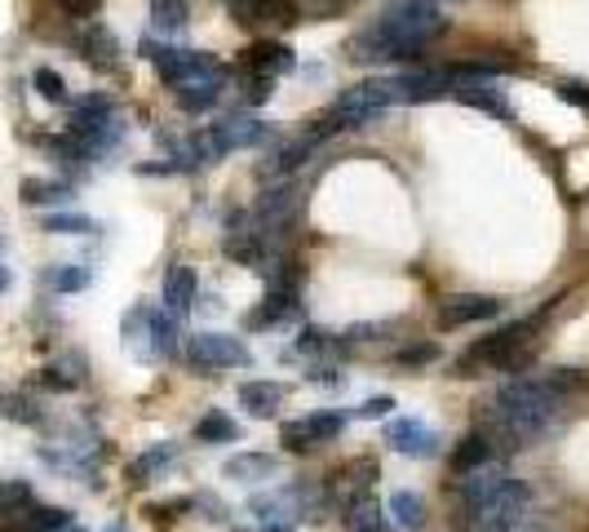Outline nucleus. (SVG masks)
Listing matches in <instances>:
<instances>
[{
    "label": "nucleus",
    "mask_w": 589,
    "mask_h": 532,
    "mask_svg": "<svg viewBox=\"0 0 589 532\" xmlns=\"http://www.w3.org/2000/svg\"><path fill=\"white\" fill-rule=\"evenodd\" d=\"M191 302H196V271L191 267H173L164 275V311L182 315V311H191Z\"/></svg>",
    "instance_id": "19"
},
{
    "label": "nucleus",
    "mask_w": 589,
    "mask_h": 532,
    "mask_svg": "<svg viewBox=\"0 0 589 532\" xmlns=\"http://www.w3.org/2000/svg\"><path fill=\"white\" fill-rule=\"evenodd\" d=\"M67 133H71L76 142H84L89 155L102 151V147H111V142L120 138V120H116V111H111V98H102V93L80 98L76 111H71V120H67Z\"/></svg>",
    "instance_id": "7"
},
{
    "label": "nucleus",
    "mask_w": 589,
    "mask_h": 532,
    "mask_svg": "<svg viewBox=\"0 0 589 532\" xmlns=\"http://www.w3.org/2000/svg\"><path fill=\"white\" fill-rule=\"evenodd\" d=\"M98 4H102V0H62V9H67L71 18H93Z\"/></svg>",
    "instance_id": "48"
},
{
    "label": "nucleus",
    "mask_w": 589,
    "mask_h": 532,
    "mask_svg": "<svg viewBox=\"0 0 589 532\" xmlns=\"http://www.w3.org/2000/svg\"><path fill=\"white\" fill-rule=\"evenodd\" d=\"M306 426H310L315 444H328V440H337V435H341L346 418H341V413H315V418H306Z\"/></svg>",
    "instance_id": "37"
},
{
    "label": "nucleus",
    "mask_w": 589,
    "mask_h": 532,
    "mask_svg": "<svg viewBox=\"0 0 589 532\" xmlns=\"http://www.w3.org/2000/svg\"><path fill=\"white\" fill-rule=\"evenodd\" d=\"M390 409H395V400H390V395H377V400H363L355 413H359V418H386Z\"/></svg>",
    "instance_id": "46"
},
{
    "label": "nucleus",
    "mask_w": 589,
    "mask_h": 532,
    "mask_svg": "<svg viewBox=\"0 0 589 532\" xmlns=\"http://www.w3.org/2000/svg\"><path fill=\"white\" fill-rule=\"evenodd\" d=\"M310 147H315V142H310L306 133H301V138H293V142H284V147H280V151L267 160V173H289V169H297V164L310 155Z\"/></svg>",
    "instance_id": "29"
},
{
    "label": "nucleus",
    "mask_w": 589,
    "mask_h": 532,
    "mask_svg": "<svg viewBox=\"0 0 589 532\" xmlns=\"http://www.w3.org/2000/svg\"><path fill=\"white\" fill-rule=\"evenodd\" d=\"M240 404H244L253 418H271V413L284 404V387H280V382H244V387H240Z\"/></svg>",
    "instance_id": "20"
},
{
    "label": "nucleus",
    "mask_w": 589,
    "mask_h": 532,
    "mask_svg": "<svg viewBox=\"0 0 589 532\" xmlns=\"http://www.w3.org/2000/svg\"><path fill=\"white\" fill-rule=\"evenodd\" d=\"M27 502H31V489L22 480H0V520L18 515Z\"/></svg>",
    "instance_id": "30"
},
{
    "label": "nucleus",
    "mask_w": 589,
    "mask_h": 532,
    "mask_svg": "<svg viewBox=\"0 0 589 532\" xmlns=\"http://www.w3.org/2000/svg\"><path fill=\"white\" fill-rule=\"evenodd\" d=\"M297 18H301V9H297V4H289V0H267V4H262V22L293 27Z\"/></svg>",
    "instance_id": "39"
},
{
    "label": "nucleus",
    "mask_w": 589,
    "mask_h": 532,
    "mask_svg": "<svg viewBox=\"0 0 589 532\" xmlns=\"http://www.w3.org/2000/svg\"><path fill=\"white\" fill-rule=\"evenodd\" d=\"M563 298H550L537 315H528V320H515V324H506V329H497V333H488L483 342H475L461 360H457V378H479L483 369H501V373H523L528 364H532V355H537V329L550 320V311L559 307Z\"/></svg>",
    "instance_id": "2"
},
{
    "label": "nucleus",
    "mask_w": 589,
    "mask_h": 532,
    "mask_svg": "<svg viewBox=\"0 0 589 532\" xmlns=\"http://www.w3.org/2000/svg\"><path fill=\"white\" fill-rule=\"evenodd\" d=\"M492 440L483 435V431H470V435H461L457 440V449H452V475H470V471H479V466H488L492 462Z\"/></svg>",
    "instance_id": "15"
},
{
    "label": "nucleus",
    "mask_w": 589,
    "mask_h": 532,
    "mask_svg": "<svg viewBox=\"0 0 589 532\" xmlns=\"http://www.w3.org/2000/svg\"><path fill=\"white\" fill-rule=\"evenodd\" d=\"M267 124L262 120H249V116H240V120H222V124H213V138H218V151L227 155L231 147H258V142H267Z\"/></svg>",
    "instance_id": "14"
},
{
    "label": "nucleus",
    "mask_w": 589,
    "mask_h": 532,
    "mask_svg": "<svg viewBox=\"0 0 589 532\" xmlns=\"http://www.w3.org/2000/svg\"><path fill=\"white\" fill-rule=\"evenodd\" d=\"M31 84H36V93H40L44 102H67V80H62L53 67H40V71L31 76Z\"/></svg>",
    "instance_id": "31"
},
{
    "label": "nucleus",
    "mask_w": 589,
    "mask_h": 532,
    "mask_svg": "<svg viewBox=\"0 0 589 532\" xmlns=\"http://www.w3.org/2000/svg\"><path fill=\"white\" fill-rule=\"evenodd\" d=\"M89 284V267H58V271H49V289H58V293H80Z\"/></svg>",
    "instance_id": "32"
},
{
    "label": "nucleus",
    "mask_w": 589,
    "mask_h": 532,
    "mask_svg": "<svg viewBox=\"0 0 589 532\" xmlns=\"http://www.w3.org/2000/svg\"><path fill=\"white\" fill-rule=\"evenodd\" d=\"M147 351L151 355H178V315L169 311H151V324H147Z\"/></svg>",
    "instance_id": "22"
},
{
    "label": "nucleus",
    "mask_w": 589,
    "mask_h": 532,
    "mask_svg": "<svg viewBox=\"0 0 589 532\" xmlns=\"http://www.w3.org/2000/svg\"><path fill=\"white\" fill-rule=\"evenodd\" d=\"M80 53H84L89 62H98V67H107V71H111V67H116L120 44H116V36H111L107 27H98V22H93V27H84V31H80Z\"/></svg>",
    "instance_id": "21"
},
{
    "label": "nucleus",
    "mask_w": 589,
    "mask_h": 532,
    "mask_svg": "<svg viewBox=\"0 0 589 532\" xmlns=\"http://www.w3.org/2000/svg\"><path fill=\"white\" fill-rule=\"evenodd\" d=\"M244 67L253 76H284V71H293V49L280 40H258V44H249Z\"/></svg>",
    "instance_id": "13"
},
{
    "label": "nucleus",
    "mask_w": 589,
    "mask_h": 532,
    "mask_svg": "<svg viewBox=\"0 0 589 532\" xmlns=\"http://www.w3.org/2000/svg\"><path fill=\"white\" fill-rule=\"evenodd\" d=\"M346 524H350V532H390L386 524H381V511L363 498V502H355V511L346 515Z\"/></svg>",
    "instance_id": "34"
},
{
    "label": "nucleus",
    "mask_w": 589,
    "mask_h": 532,
    "mask_svg": "<svg viewBox=\"0 0 589 532\" xmlns=\"http://www.w3.org/2000/svg\"><path fill=\"white\" fill-rule=\"evenodd\" d=\"M395 84H399V102H435L448 93V76H430V71H408Z\"/></svg>",
    "instance_id": "18"
},
{
    "label": "nucleus",
    "mask_w": 589,
    "mask_h": 532,
    "mask_svg": "<svg viewBox=\"0 0 589 532\" xmlns=\"http://www.w3.org/2000/svg\"><path fill=\"white\" fill-rule=\"evenodd\" d=\"M280 444H284L289 453H306V449H315V435H310L306 418H301V422H284V426H280Z\"/></svg>",
    "instance_id": "38"
},
{
    "label": "nucleus",
    "mask_w": 589,
    "mask_h": 532,
    "mask_svg": "<svg viewBox=\"0 0 589 532\" xmlns=\"http://www.w3.org/2000/svg\"><path fill=\"white\" fill-rule=\"evenodd\" d=\"M173 458H178V449H173V444H156V449H147L138 462H129V484H133V489L151 484V475H156V471H164Z\"/></svg>",
    "instance_id": "24"
},
{
    "label": "nucleus",
    "mask_w": 589,
    "mask_h": 532,
    "mask_svg": "<svg viewBox=\"0 0 589 532\" xmlns=\"http://www.w3.org/2000/svg\"><path fill=\"white\" fill-rule=\"evenodd\" d=\"M457 102H466V107H479V111H488V116H510V102H506V93L492 84V80H457L452 89H448Z\"/></svg>",
    "instance_id": "12"
},
{
    "label": "nucleus",
    "mask_w": 589,
    "mask_h": 532,
    "mask_svg": "<svg viewBox=\"0 0 589 532\" xmlns=\"http://www.w3.org/2000/svg\"><path fill=\"white\" fill-rule=\"evenodd\" d=\"M142 53L156 62V71L178 89V84H196V80H222V62L204 49H178V44H156L142 40Z\"/></svg>",
    "instance_id": "4"
},
{
    "label": "nucleus",
    "mask_w": 589,
    "mask_h": 532,
    "mask_svg": "<svg viewBox=\"0 0 589 532\" xmlns=\"http://www.w3.org/2000/svg\"><path fill=\"white\" fill-rule=\"evenodd\" d=\"M559 400L563 395H555L546 387V378H515V382H506L497 391L492 409L479 418V431L492 440V449H506V453L528 449L555 422Z\"/></svg>",
    "instance_id": "1"
},
{
    "label": "nucleus",
    "mask_w": 589,
    "mask_h": 532,
    "mask_svg": "<svg viewBox=\"0 0 589 532\" xmlns=\"http://www.w3.org/2000/svg\"><path fill=\"white\" fill-rule=\"evenodd\" d=\"M191 506V498H178V502H160V506H151L147 515L160 524V520H178V511H187Z\"/></svg>",
    "instance_id": "47"
},
{
    "label": "nucleus",
    "mask_w": 589,
    "mask_h": 532,
    "mask_svg": "<svg viewBox=\"0 0 589 532\" xmlns=\"http://www.w3.org/2000/svg\"><path fill=\"white\" fill-rule=\"evenodd\" d=\"M297 213V191L293 187H280V191H267L262 195V204H258V218H262V231H276L280 235V227H289Z\"/></svg>",
    "instance_id": "17"
},
{
    "label": "nucleus",
    "mask_w": 589,
    "mask_h": 532,
    "mask_svg": "<svg viewBox=\"0 0 589 532\" xmlns=\"http://www.w3.org/2000/svg\"><path fill=\"white\" fill-rule=\"evenodd\" d=\"M240 435H244V431L236 426V418H227V413H218V409L204 413V418L196 422V440H200V444H231V440H240Z\"/></svg>",
    "instance_id": "25"
},
{
    "label": "nucleus",
    "mask_w": 589,
    "mask_h": 532,
    "mask_svg": "<svg viewBox=\"0 0 589 532\" xmlns=\"http://www.w3.org/2000/svg\"><path fill=\"white\" fill-rule=\"evenodd\" d=\"M40 387H49V391H76L80 387V373H67V369H44L40 373Z\"/></svg>",
    "instance_id": "42"
},
{
    "label": "nucleus",
    "mask_w": 589,
    "mask_h": 532,
    "mask_svg": "<svg viewBox=\"0 0 589 532\" xmlns=\"http://www.w3.org/2000/svg\"><path fill=\"white\" fill-rule=\"evenodd\" d=\"M559 98H563V102H572V107H581V111H589V84L586 80H559Z\"/></svg>",
    "instance_id": "43"
},
{
    "label": "nucleus",
    "mask_w": 589,
    "mask_h": 532,
    "mask_svg": "<svg viewBox=\"0 0 589 532\" xmlns=\"http://www.w3.org/2000/svg\"><path fill=\"white\" fill-rule=\"evenodd\" d=\"M187 360H191V369H200V373L249 369V364H253L249 347H244L240 338H231V333H196V338H187Z\"/></svg>",
    "instance_id": "8"
},
{
    "label": "nucleus",
    "mask_w": 589,
    "mask_h": 532,
    "mask_svg": "<svg viewBox=\"0 0 589 532\" xmlns=\"http://www.w3.org/2000/svg\"><path fill=\"white\" fill-rule=\"evenodd\" d=\"M0 289H4V271H0Z\"/></svg>",
    "instance_id": "49"
},
{
    "label": "nucleus",
    "mask_w": 589,
    "mask_h": 532,
    "mask_svg": "<svg viewBox=\"0 0 589 532\" xmlns=\"http://www.w3.org/2000/svg\"><path fill=\"white\" fill-rule=\"evenodd\" d=\"M435 360H439V347H435V342H412V347H403V351L395 355L399 369H426V364H435Z\"/></svg>",
    "instance_id": "36"
},
{
    "label": "nucleus",
    "mask_w": 589,
    "mask_h": 532,
    "mask_svg": "<svg viewBox=\"0 0 589 532\" xmlns=\"http://www.w3.org/2000/svg\"><path fill=\"white\" fill-rule=\"evenodd\" d=\"M528 484H510L506 493H497L492 502H479V506H461V532H510L519 529L523 511H528Z\"/></svg>",
    "instance_id": "6"
},
{
    "label": "nucleus",
    "mask_w": 589,
    "mask_h": 532,
    "mask_svg": "<svg viewBox=\"0 0 589 532\" xmlns=\"http://www.w3.org/2000/svg\"><path fill=\"white\" fill-rule=\"evenodd\" d=\"M390 515H395L399 529H412V532L426 529V502L417 493H395L390 498Z\"/></svg>",
    "instance_id": "27"
},
{
    "label": "nucleus",
    "mask_w": 589,
    "mask_h": 532,
    "mask_svg": "<svg viewBox=\"0 0 589 532\" xmlns=\"http://www.w3.org/2000/svg\"><path fill=\"white\" fill-rule=\"evenodd\" d=\"M395 102H399V84L386 80V76H377V80H363V84L341 89V98L332 102V116L341 120V129H359V124L377 120Z\"/></svg>",
    "instance_id": "5"
},
{
    "label": "nucleus",
    "mask_w": 589,
    "mask_h": 532,
    "mask_svg": "<svg viewBox=\"0 0 589 532\" xmlns=\"http://www.w3.org/2000/svg\"><path fill=\"white\" fill-rule=\"evenodd\" d=\"M546 387H550L555 395H572V391H586V387H589V369H555V373L546 378Z\"/></svg>",
    "instance_id": "33"
},
{
    "label": "nucleus",
    "mask_w": 589,
    "mask_h": 532,
    "mask_svg": "<svg viewBox=\"0 0 589 532\" xmlns=\"http://www.w3.org/2000/svg\"><path fill=\"white\" fill-rule=\"evenodd\" d=\"M271 89H276V76H253L244 98H249V102H267V98H271Z\"/></svg>",
    "instance_id": "45"
},
{
    "label": "nucleus",
    "mask_w": 589,
    "mask_h": 532,
    "mask_svg": "<svg viewBox=\"0 0 589 532\" xmlns=\"http://www.w3.org/2000/svg\"><path fill=\"white\" fill-rule=\"evenodd\" d=\"M276 471H280V462L271 453H240V458H231L222 466V475L227 480H240V484H267Z\"/></svg>",
    "instance_id": "16"
},
{
    "label": "nucleus",
    "mask_w": 589,
    "mask_h": 532,
    "mask_svg": "<svg viewBox=\"0 0 589 532\" xmlns=\"http://www.w3.org/2000/svg\"><path fill=\"white\" fill-rule=\"evenodd\" d=\"M501 311L497 298H483V293H457L439 307V329H466V324H479V320H492Z\"/></svg>",
    "instance_id": "9"
},
{
    "label": "nucleus",
    "mask_w": 589,
    "mask_h": 532,
    "mask_svg": "<svg viewBox=\"0 0 589 532\" xmlns=\"http://www.w3.org/2000/svg\"><path fill=\"white\" fill-rule=\"evenodd\" d=\"M22 200L27 204H71V187L67 182H44V178H27L22 182Z\"/></svg>",
    "instance_id": "26"
},
{
    "label": "nucleus",
    "mask_w": 589,
    "mask_h": 532,
    "mask_svg": "<svg viewBox=\"0 0 589 532\" xmlns=\"http://www.w3.org/2000/svg\"><path fill=\"white\" fill-rule=\"evenodd\" d=\"M262 4H267V0H227L231 18L244 22V27H258V22H262Z\"/></svg>",
    "instance_id": "40"
},
{
    "label": "nucleus",
    "mask_w": 589,
    "mask_h": 532,
    "mask_svg": "<svg viewBox=\"0 0 589 532\" xmlns=\"http://www.w3.org/2000/svg\"><path fill=\"white\" fill-rule=\"evenodd\" d=\"M227 258H236L240 267H249V271H271L267 262H271V253H267V235L262 231H249V227H236L231 222V235H227Z\"/></svg>",
    "instance_id": "11"
},
{
    "label": "nucleus",
    "mask_w": 589,
    "mask_h": 532,
    "mask_svg": "<svg viewBox=\"0 0 589 532\" xmlns=\"http://www.w3.org/2000/svg\"><path fill=\"white\" fill-rule=\"evenodd\" d=\"M107 532H120V529H107Z\"/></svg>",
    "instance_id": "50"
},
{
    "label": "nucleus",
    "mask_w": 589,
    "mask_h": 532,
    "mask_svg": "<svg viewBox=\"0 0 589 532\" xmlns=\"http://www.w3.org/2000/svg\"><path fill=\"white\" fill-rule=\"evenodd\" d=\"M151 27L156 31H182L187 27V0H151Z\"/></svg>",
    "instance_id": "28"
},
{
    "label": "nucleus",
    "mask_w": 589,
    "mask_h": 532,
    "mask_svg": "<svg viewBox=\"0 0 589 532\" xmlns=\"http://www.w3.org/2000/svg\"><path fill=\"white\" fill-rule=\"evenodd\" d=\"M297 351H301V355H323V351H332V342H328V333H319V329H301V333H297Z\"/></svg>",
    "instance_id": "41"
},
{
    "label": "nucleus",
    "mask_w": 589,
    "mask_h": 532,
    "mask_svg": "<svg viewBox=\"0 0 589 532\" xmlns=\"http://www.w3.org/2000/svg\"><path fill=\"white\" fill-rule=\"evenodd\" d=\"M4 413H9L13 422H27V426H36V422H40V409H36L31 400H22V395H18V400H9V409H4Z\"/></svg>",
    "instance_id": "44"
},
{
    "label": "nucleus",
    "mask_w": 589,
    "mask_h": 532,
    "mask_svg": "<svg viewBox=\"0 0 589 532\" xmlns=\"http://www.w3.org/2000/svg\"><path fill=\"white\" fill-rule=\"evenodd\" d=\"M218 98H222V80H196V84H178L173 89V102L182 111H209Z\"/></svg>",
    "instance_id": "23"
},
{
    "label": "nucleus",
    "mask_w": 589,
    "mask_h": 532,
    "mask_svg": "<svg viewBox=\"0 0 589 532\" xmlns=\"http://www.w3.org/2000/svg\"><path fill=\"white\" fill-rule=\"evenodd\" d=\"M44 231H53V235H89L93 222L80 218V213H49L44 218Z\"/></svg>",
    "instance_id": "35"
},
{
    "label": "nucleus",
    "mask_w": 589,
    "mask_h": 532,
    "mask_svg": "<svg viewBox=\"0 0 589 532\" xmlns=\"http://www.w3.org/2000/svg\"><path fill=\"white\" fill-rule=\"evenodd\" d=\"M386 444L395 449V453H403V458H435V431L426 426V422H417V418H399V422H390L386 426Z\"/></svg>",
    "instance_id": "10"
},
{
    "label": "nucleus",
    "mask_w": 589,
    "mask_h": 532,
    "mask_svg": "<svg viewBox=\"0 0 589 532\" xmlns=\"http://www.w3.org/2000/svg\"><path fill=\"white\" fill-rule=\"evenodd\" d=\"M0 404H4V400H0Z\"/></svg>",
    "instance_id": "51"
},
{
    "label": "nucleus",
    "mask_w": 589,
    "mask_h": 532,
    "mask_svg": "<svg viewBox=\"0 0 589 532\" xmlns=\"http://www.w3.org/2000/svg\"><path fill=\"white\" fill-rule=\"evenodd\" d=\"M448 27V18L439 13V4L435 0H399V4H390L372 27H368V36L386 49V62H412V58H421V49L439 36Z\"/></svg>",
    "instance_id": "3"
}]
</instances>
